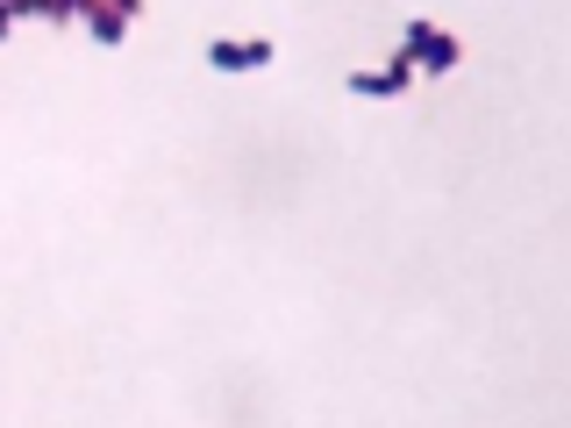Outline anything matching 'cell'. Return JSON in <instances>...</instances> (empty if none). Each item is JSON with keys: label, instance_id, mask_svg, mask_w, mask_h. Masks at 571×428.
<instances>
[{"label": "cell", "instance_id": "6da1fadb", "mask_svg": "<svg viewBox=\"0 0 571 428\" xmlns=\"http://www.w3.org/2000/svg\"><path fill=\"white\" fill-rule=\"evenodd\" d=\"M400 57H414V65H429V72H443V65H457V43L443 36V29H429V22H414L408 29V43H400Z\"/></svg>", "mask_w": 571, "mask_h": 428}, {"label": "cell", "instance_id": "7a4b0ae2", "mask_svg": "<svg viewBox=\"0 0 571 428\" xmlns=\"http://www.w3.org/2000/svg\"><path fill=\"white\" fill-rule=\"evenodd\" d=\"M215 57L222 72H258V65H272V43H215Z\"/></svg>", "mask_w": 571, "mask_h": 428}, {"label": "cell", "instance_id": "3957f363", "mask_svg": "<svg viewBox=\"0 0 571 428\" xmlns=\"http://www.w3.org/2000/svg\"><path fill=\"white\" fill-rule=\"evenodd\" d=\"M357 94H408V57H394V72H357Z\"/></svg>", "mask_w": 571, "mask_h": 428}, {"label": "cell", "instance_id": "277c9868", "mask_svg": "<svg viewBox=\"0 0 571 428\" xmlns=\"http://www.w3.org/2000/svg\"><path fill=\"white\" fill-rule=\"evenodd\" d=\"M29 8H36V14H57V22H72V14H86L94 0H29Z\"/></svg>", "mask_w": 571, "mask_h": 428}]
</instances>
